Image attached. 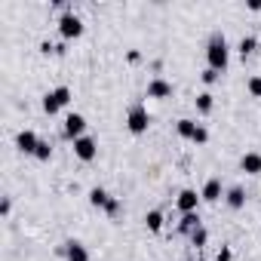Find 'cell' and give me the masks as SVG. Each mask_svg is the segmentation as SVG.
I'll return each instance as SVG.
<instances>
[{"label":"cell","instance_id":"cell-1","mask_svg":"<svg viewBox=\"0 0 261 261\" xmlns=\"http://www.w3.org/2000/svg\"><path fill=\"white\" fill-rule=\"evenodd\" d=\"M206 62H209L212 71L224 74V68H227V62H230V46H227V40H224L221 31H215V34L209 37V43H206Z\"/></svg>","mask_w":261,"mask_h":261},{"label":"cell","instance_id":"cell-2","mask_svg":"<svg viewBox=\"0 0 261 261\" xmlns=\"http://www.w3.org/2000/svg\"><path fill=\"white\" fill-rule=\"evenodd\" d=\"M126 126H129V133L133 136H145L148 133V126H151V114L145 105H133L126 111Z\"/></svg>","mask_w":261,"mask_h":261},{"label":"cell","instance_id":"cell-3","mask_svg":"<svg viewBox=\"0 0 261 261\" xmlns=\"http://www.w3.org/2000/svg\"><path fill=\"white\" fill-rule=\"evenodd\" d=\"M68 101H71V89H68V86H56V89H49V92L43 95V111L53 117V114H59Z\"/></svg>","mask_w":261,"mask_h":261},{"label":"cell","instance_id":"cell-4","mask_svg":"<svg viewBox=\"0 0 261 261\" xmlns=\"http://www.w3.org/2000/svg\"><path fill=\"white\" fill-rule=\"evenodd\" d=\"M59 34H62L65 40H74V37L83 34V22H80V16H77L74 10H65V13H62V19H59Z\"/></svg>","mask_w":261,"mask_h":261},{"label":"cell","instance_id":"cell-5","mask_svg":"<svg viewBox=\"0 0 261 261\" xmlns=\"http://www.w3.org/2000/svg\"><path fill=\"white\" fill-rule=\"evenodd\" d=\"M62 133H65V139H71V142H77L80 136H86V117L83 114H68L65 117V126H62Z\"/></svg>","mask_w":261,"mask_h":261},{"label":"cell","instance_id":"cell-6","mask_svg":"<svg viewBox=\"0 0 261 261\" xmlns=\"http://www.w3.org/2000/svg\"><path fill=\"white\" fill-rule=\"evenodd\" d=\"M74 154H77V160L92 163V160L98 157V142H95L92 136H80V139L74 142Z\"/></svg>","mask_w":261,"mask_h":261},{"label":"cell","instance_id":"cell-7","mask_svg":"<svg viewBox=\"0 0 261 261\" xmlns=\"http://www.w3.org/2000/svg\"><path fill=\"white\" fill-rule=\"evenodd\" d=\"M200 200H203V197H200L197 191L185 188V191L175 197V206H178V212H181V215H188V212H197V209H200Z\"/></svg>","mask_w":261,"mask_h":261},{"label":"cell","instance_id":"cell-8","mask_svg":"<svg viewBox=\"0 0 261 261\" xmlns=\"http://www.w3.org/2000/svg\"><path fill=\"white\" fill-rule=\"evenodd\" d=\"M37 145H40V139H37V133H31V129H22V133L16 136V148H19L22 154H31V157H34Z\"/></svg>","mask_w":261,"mask_h":261},{"label":"cell","instance_id":"cell-9","mask_svg":"<svg viewBox=\"0 0 261 261\" xmlns=\"http://www.w3.org/2000/svg\"><path fill=\"white\" fill-rule=\"evenodd\" d=\"M172 95V83L163 80V77H154L148 83V98H169Z\"/></svg>","mask_w":261,"mask_h":261},{"label":"cell","instance_id":"cell-10","mask_svg":"<svg viewBox=\"0 0 261 261\" xmlns=\"http://www.w3.org/2000/svg\"><path fill=\"white\" fill-rule=\"evenodd\" d=\"M62 252H65L68 261H89V252H86V246H83L80 240H68Z\"/></svg>","mask_w":261,"mask_h":261},{"label":"cell","instance_id":"cell-11","mask_svg":"<svg viewBox=\"0 0 261 261\" xmlns=\"http://www.w3.org/2000/svg\"><path fill=\"white\" fill-rule=\"evenodd\" d=\"M200 197H203L206 203H215V200H221V197H224V188H221V178H209V181L203 185V191H200Z\"/></svg>","mask_w":261,"mask_h":261},{"label":"cell","instance_id":"cell-12","mask_svg":"<svg viewBox=\"0 0 261 261\" xmlns=\"http://www.w3.org/2000/svg\"><path fill=\"white\" fill-rule=\"evenodd\" d=\"M240 169H243L246 175H261V154H255V151L243 154V157H240Z\"/></svg>","mask_w":261,"mask_h":261},{"label":"cell","instance_id":"cell-13","mask_svg":"<svg viewBox=\"0 0 261 261\" xmlns=\"http://www.w3.org/2000/svg\"><path fill=\"white\" fill-rule=\"evenodd\" d=\"M224 200H227L230 209H243V206H246V191H243L240 185H233V188L224 191Z\"/></svg>","mask_w":261,"mask_h":261},{"label":"cell","instance_id":"cell-14","mask_svg":"<svg viewBox=\"0 0 261 261\" xmlns=\"http://www.w3.org/2000/svg\"><path fill=\"white\" fill-rule=\"evenodd\" d=\"M197 227H203V224H200V212H188V215H181V221H178V230H181V233L191 237Z\"/></svg>","mask_w":261,"mask_h":261},{"label":"cell","instance_id":"cell-15","mask_svg":"<svg viewBox=\"0 0 261 261\" xmlns=\"http://www.w3.org/2000/svg\"><path fill=\"white\" fill-rule=\"evenodd\" d=\"M89 203H92L95 209H108V203H111V194H108L105 188H92V191H89Z\"/></svg>","mask_w":261,"mask_h":261},{"label":"cell","instance_id":"cell-16","mask_svg":"<svg viewBox=\"0 0 261 261\" xmlns=\"http://www.w3.org/2000/svg\"><path fill=\"white\" fill-rule=\"evenodd\" d=\"M197 126H200V123H197V120H188V117H181V120L175 123V129H178V136H181V139H194Z\"/></svg>","mask_w":261,"mask_h":261},{"label":"cell","instance_id":"cell-17","mask_svg":"<svg viewBox=\"0 0 261 261\" xmlns=\"http://www.w3.org/2000/svg\"><path fill=\"white\" fill-rule=\"evenodd\" d=\"M145 224H148L151 233H160V230H163V212H160V209H151V212L145 215Z\"/></svg>","mask_w":261,"mask_h":261},{"label":"cell","instance_id":"cell-18","mask_svg":"<svg viewBox=\"0 0 261 261\" xmlns=\"http://www.w3.org/2000/svg\"><path fill=\"white\" fill-rule=\"evenodd\" d=\"M237 49H240V56H243V59H246V56H252V53L258 49V37L243 34V40H240V46H237Z\"/></svg>","mask_w":261,"mask_h":261},{"label":"cell","instance_id":"cell-19","mask_svg":"<svg viewBox=\"0 0 261 261\" xmlns=\"http://www.w3.org/2000/svg\"><path fill=\"white\" fill-rule=\"evenodd\" d=\"M212 98H215L212 92H200V95L194 98V101H197V111H200V114H209V111H212V105H215Z\"/></svg>","mask_w":261,"mask_h":261},{"label":"cell","instance_id":"cell-20","mask_svg":"<svg viewBox=\"0 0 261 261\" xmlns=\"http://www.w3.org/2000/svg\"><path fill=\"white\" fill-rule=\"evenodd\" d=\"M246 89H249L252 98H261V74H252L249 83H246Z\"/></svg>","mask_w":261,"mask_h":261},{"label":"cell","instance_id":"cell-21","mask_svg":"<svg viewBox=\"0 0 261 261\" xmlns=\"http://www.w3.org/2000/svg\"><path fill=\"white\" fill-rule=\"evenodd\" d=\"M34 157H37V160H43V163H46V160H49V157H53V145H49V142H43V139H40V145H37V151H34Z\"/></svg>","mask_w":261,"mask_h":261},{"label":"cell","instance_id":"cell-22","mask_svg":"<svg viewBox=\"0 0 261 261\" xmlns=\"http://www.w3.org/2000/svg\"><path fill=\"white\" fill-rule=\"evenodd\" d=\"M191 243H194L197 249H200V246H206V243H209V230H206V227H197V230L191 233Z\"/></svg>","mask_w":261,"mask_h":261},{"label":"cell","instance_id":"cell-23","mask_svg":"<svg viewBox=\"0 0 261 261\" xmlns=\"http://www.w3.org/2000/svg\"><path fill=\"white\" fill-rule=\"evenodd\" d=\"M194 145H206L209 142V133H206V126H197V133H194V139H191Z\"/></svg>","mask_w":261,"mask_h":261},{"label":"cell","instance_id":"cell-24","mask_svg":"<svg viewBox=\"0 0 261 261\" xmlns=\"http://www.w3.org/2000/svg\"><path fill=\"white\" fill-rule=\"evenodd\" d=\"M200 80H203L206 86H212V83L218 80V71H212V68H206V71H200Z\"/></svg>","mask_w":261,"mask_h":261},{"label":"cell","instance_id":"cell-25","mask_svg":"<svg viewBox=\"0 0 261 261\" xmlns=\"http://www.w3.org/2000/svg\"><path fill=\"white\" fill-rule=\"evenodd\" d=\"M120 209H123V206H120V200H117V197H111V203H108V209H105V212L114 218V215H120Z\"/></svg>","mask_w":261,"mask_h":261},{"label":"cell","instance_id":"cell-26","mask_svg":"<svg viewBox=\"0 0 261 261\" xmlns=\"http://www.w3.org/2000/svg\"><path fill=\"white\" fill-rule=\"evenodd\" d=\"M230 258H233L230 246H221V249H218V255H215V261H230Z\"/></svg>","mask_w":261,"mask_h":261},{"label":"cell","instance_id":"cell-27","mask_svg":"<svg viewBox=\"0 0 261 261\" xmlns=\"http://www.w3.org/2000/svg\"><path fill=\"white\" fill-rule=\"evenodd\" d=\"M40 53H43V56L56 53V43H49V40H40Z\"/></svg>","mask_w":261,"mask_h":261},{"label":"cell","instance_id":"cell-28","mask_svg":"<svg viewBox=\"0 0 261 261\" xmlns=\"http://www.w3.org/2000/svg\"><path fill=\"white\" fill-rule=\"evenodd\" d=\"M10 209H13V203H10V197H4V203H0V215H10Z\"/></svg>","mask_w":261,"mask_h":261},{"label":"cell","instance_id":"cell-29","mask_svg":"<svg viewBox=\"0 0 261 261\" xmlns=\"http://www.w3.org/2000/svg\"><path fill=\"white\" fill-rule=\"evenodd\" d=\"M126 59H129V62H139V59H142V53H139V49H129V56H126Z\"/></svg>","mask_w":261,"mask_h":261},{"label":"cell","instance_id":"cell-30","mask_svg":"<svg viewBox=\"0 0 261 261\" xmlns=\"http://www.w3.org/2000/svg\"><path fill=\"white\" fill-rule=\"evenodd\" d=\"M249 10H252V13H258V10H261V0H249Z\"/></svg>","mask_w":261,"mask_h":261},{"label":"cell","instance_id":"cell-31","mask_svg":"<svg viewBox=\"0 0 261 261\" xmlns=\"http://www.w3.org/2000/svg\"><path fill=\"white\" fill-rule=\"evenodd\" d=\"M188 261H197V258H188Z\"/></svg>","mask_w":261,"mask_h":261}]
</instances>
